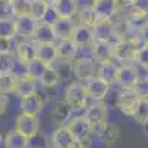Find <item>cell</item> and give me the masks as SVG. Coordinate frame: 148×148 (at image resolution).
I'll return each instance as SVG.
<instances>
[{"label": "cell", "mask_w": 148, "mask_h": 148, "mask_svg": "<svg viewBox=\"0 0 148 148\" xmlns=\"http://www.w3.org/2000/svg\"><path fill=\"white\" fill-rule=\"evenodd\" d=\"M2 2H3L5 5H10V3H14L15 0H2Z\"/></svg>", "instance_id": "obj_47"}, {"label": "cell", "mask_w": 148, "mask_h": 148, "mask_svg": "<svg viewBox=\"0 0 148 148\" xmlns=\"http://www.w3.org/2000/svg\"><path fill=\"white\" fill-rule=\"evenodd\" d=\"M138 79H139V74L136 68L132 65H127V64H123L119 68L116 84H119L123 90H132L135 83L138 82Z\"/></svg>", "instance_id": "obj_7"}, {"label": "cell", "mask_w": 148, "mask_h": 148, "mask_svg": "<svg viewBox=\"0 0 148 148\" xmlns=\"http://www.w3.org/2000/svg\"><path fill=\"white\" fill-rule=\"evenodd\" d=\"M77 24H74L73 19H67V18H59L53 25V34L56 37V40H68L73 39L74 31H76Z\"/></svg>", "instance_id": "obj_16"}, {"label": "cell", "mask_w": 148, "mask_h": 148, "mask_svg": "<svg viewBox=\"0 0 148 148\" xmlns=\"http://www.w3.org/2000/svg\"><path fill=\"white\" fill-rule=\"evenodd\" d=\"M93 12L98 19H111L117 15L119 0H93Z\"/></svg>", "instance_id": "obj_9"}, {"label": "cell", "mask_w": 148, "mask_h": 148, "mask_svg": "<svg viewBox=\"0 0 148 148\" xmlns=\"http://www.w3.org/2000/svg\"><path fill=\"white\" fill-rule=\"evenodd\" d=\"M73 70L76 73V76L80 80H88L90 77H95L98 73V62L95 59L89 58H77L73 64Z\"/></svg>", "instance_id": "obj_6"}, {"label": "cell", "mask_w": 148, "mask_h": 148, "mask_svg": "<svg viewBox=\"0 0 148 148\" xmlns=\"http://www.w3.org/2000/svg\"><path fill=\"white\" fill-rule=\"evenodd\" d=\"M47 5L43 3L42 0H34V2H31V16H34L37 21H42L45 14H46V10H47Z\"/></svg>", "instance_id": "obj_38"}, {"label": "cell", "mask_w": 148, "mask_h": 148, "mask_svg": "<svg viewBox=\"0 0 148 148\" xmlns=\"http://www.w3.org/2000/svg\"><path fill=\"white\" fill-rule=\"evenodd\" d=\"M59 79H61V76H59V73L56 71V68L53 65H49L46 68V71L43 73V76L39 80H40V83L45 86V88H55V86L59 83Z\"/></svg>", "instance_id": "obj_30"}, {"label": "cell", "mask_w": 148, "mask_h": 148, "mask_svg": "<svg viewBox=\"0 0 148 148\" xmlns=\"http://www.w3.org/2000/svg\"><path fill=\"white\" fill-rule=\"evenodd\" d=\"M59 19V15H58V12L55 10L53 6H49L47 10H46V14L43 16V19L40 22H45V24H49V25H53V24Z\"/></svg>", "instance_id": "obj_41"}, {"label": "cell", "mask_w": 148, "mask_h": 148, "mask_svg": "<svg viewBox=\"0 0 148 148\" xmlns=\"http://www.w3.org/2000/svg\"><path fill=\"white\" fill-rule=\"evenodd\" d=\"M15 129L21 132L22 135H25L28 139L34 138L40 130V120L37 116H30L21 113L15 119Z\"/></svg>", "instance_id": "obj_3"}, {"label": "cell", "mask_w": 148, "mask_h": 148, "mask_svg": "<svg viewBox=\"0 0 148 148\" xmlns=\"http://www.w3.org/2000/svg\"><path fill=\"white\" fill-rule=\"evenodd\" d=\"M16 77L10 71L0 73V95H8L15 90L16 86Z\"/></svg>", "instance_id": "obj_27"}, {"label": "cell", "mask_w": 148, "mask_h": 148, "mask_svg": "<svg viewBox=\"0 0 148 148\" xmlns=\"http://www.w3.org/2000/svg\"><path fill=\"white\" fill-rule=\"evenodd\" d=\"M88 92H86L84 83L74 82L65 90V102L71 107V110H83L88 105Z\"/></svg>", "instance_id": "obj_2"}, {"label": "cell", "mask_w": 148, "mask_h": 148, "mask_svg": "<svg viewBox=\"0 0 148 148\" xmlns=\"http://www.w3.org/2000/svg\"><path fill=\"white\" fill-rule=\"evenodd\" d=\"M135 95H136L139 99H144V98H148V76L147 77H141L138 79V82L135 83L133 89Z\"/></svg>", "instance_id": "obj_36"}, {"label": "cell", "mask_w": 148, "mask_h": 148, "mask_svg": "<svg viewBox=\"0 0 148 148\" xmlns=\"http://www.w3.org/2000/svg\"><path fill=\"white\" fill-rule=\"evenodd\" d=\"M3 141H5V138L2 136V133H0V145H2V142H3Z\"/></svg>", "instance_id": "obj_49"}, {"label": "cell", "mask_w": 148, "mask_h": 148, "mask_svg": "<svg viewBox=\"0 0 148 148\" xmlns=\"http://www.w3.org/2000/svg\"><path fill=\"white\" fill-rule=\"evenodd\" d=\"M39 25V21L31 15H21L15 19V28L16 36L21 37H33L36 33V28Z\"/></svg>", "instance_id": "obj_13"}, {"label": "cell", "mask_w": 148, "mask_h": 148, "mask_svg": "<svg viewBox=\"0 0 148 148\" xmlns=\"http://www.w3.org/2000/svg\"><path fill=\"white\" fill-rule=\"evenodd\" d=\"M47 67H49V64L43 62L39 58H36L34 61L28 62V77L33 79V80H39L43 76V73L46 71Z\"/></svg>", "instance_id": "obj_31"}, {"label": "cell", "mask_w": 148, "mask_h": 148, "mask_svg": "<svg viewBox=\"0 0 148 148\" xmlns=\"http://www.w3.org/2000/svg\"><path fill=\"white\" fill-rule=\"evenodd\" d=\"M77 16H79V24L77 25H84V27H89V28H92L93 24L98 21V18H96L92 8L90 9H80L77 12Z\"/></svg>", "instance_id": "obj_34"}, {"label": "cell", "mask_w": 148, "mask_h": 148, "mask_svg": "<svg viewBox=\"0 0 148 148\" xmlns=\"http://www.w3.org/2000/svg\"><path fill=\"white\" fill-rule=\"evenodd\" d=\"M8 96L6 95H0V116L5 114V111L8 108Z\"/></svg>", "instance_id": "obj_44"}, {"label": "cell", "mask_w": 148, "mask_h": 148, "mask_svg": "<svg viewBox=\"0 0 148 148\" xmlns=\"http://www.w3.org/2000/svg\"><path fill=\"white\" fill-rule=\"evenodd\" d=\"M71 107L65 102V99L64 101H59V102H55L53 105H52V110H51V117L56 121V123H64L68 117H70V114H71Z\"/></svg>", "instance_id": "obj_26"}, {"label": "cell", "mask_w": 148, "mask_h": 148, "mask_svg": "<svg viewBox=\"0 0 148 148\" xmlns=\"http://www.w3.org/2000/svg\"><path fill=\"white\" fill-rule=\"evenodd\" d=\"M14 62H15V56L10 52L9 53H0V73L10 71Z\"/></svg>", "instance_id": "obj_40"}, {"label": "cell", "mask_w": 148, "mask_h": 148, "mask_svg": "<svg viewBox=\"0 0 148 148\" xmlns=\"http://www.w3.org/2000/svg\"><path fill=\"white\" fill-rule=\"evenodd\" d=\"M133 119L142 126L145 123H148V98H144V99L138 101L136 110L133 113Z\"/></svg>", "instance_id": "obj_33"}, {"label": "cell", "mask_w": 148, "mask_h": 148, "mask_svg": "<svg viewBox=\"0 0 148 148\" xmlns=\"http://www.w3.org/2000/svg\"><path fill=\"white\" fill-rule=\"evenodd\" d=\"M76 148H83V147H80V145H79V144H77V147H76Z\"/></svg>", "instance_id": "obj_50"}, {"label": "cell", "mask_w": 148, "mask_h": 148, "mask_svg": "<svg viewBox=\"0 0 148 148\" xmlns=\"http://www.w3.org/2000/svg\"><path fill=\"white\" fill-rule=\"evenodd\" d=\"M96 136L99 138V141L108 147L114 145L119 139H120V129L116 125H111V123H104L101 127H98L95 130Z\"/></svg>", "instance_id": "obj_17"}, {"label": "cell", "mask_w": 148, "mask_h": 148, "mask_svg": "<svg viewBox=\"0 0 148 148\" xmlns=\"http://www.w3.org/2000/svg\"><path fill=\"white\" fill-rule=\"evenodd\" d=\"M141 40H142V45H148V24L141 30Z\"/></svg>", "instance_id": "obj_45"}, {"label": "cell", "mask_w": 148, "mask_h": 148, "mask_svg": "<svg viewBox=\"0 0 148 148\" xmlns=\"http://www.w3.org/2000/svg\"><path fill=\"white\" fill-rule=\"evenodd\" d=\"M119 65L114 61H110V62H102L98 64V73L96 77H99L101 80H104L107 84H116L117 82V74H119Z\"/></svg>", "instance_id": "obj_20"}, {"label": "cell", "mask_w": 148, "mask_h": 148, "mask_svg": "<svg viewBox=\"0 0 148 148\" xmlns=\"http://www.w3.org/2000/svg\"><path fill=\"white\" fill-rule=\"evenodd\" d=\"M135 62L139 67H142L144 70L148 71V45H142L138 52H136V58H135Z\"/></svg>", "instance_id": "obj_39"}, {"label": "cell", "mask_w": 148, "mask_h": 148, "mask_svg": "<svg viewBox=\"0 0 148 148\" xmlns=\"http://www.w3.org/2000/svg\"><path fill=\"white\" fill-rule=\"evenodd\" d=\"M10 8L15 16L31 15V2L28 0H15L14 3H10Z\"/></svg>", "instance_id": "obj_35"}, {"label": "cell", "mask_w": 148, "mask_h": 148, "mask_svg": "<svg viewBox=\"0 0 148 148\" xmlns=\"http://www.w3.org/2000/svg\"><path fill=\"white\" fill-rule=\"evenodd\" d=\"M16 36V28H15V19L9 16L0 18V39H8L12 40Z\"/></svg>", "instance_id": "obj_28"}, {"label": "cell", "mask_w": 148, "mask_h": 148, "mask_svg": "<svg viewBox=\"0 0 148 148\" xmlns=\"http://www.w3.org/2000/svg\"><path fill=\"white\" fill-rule=\"evenodd\" d=\"M21 113L24 114H30V116H39V113L43 110V98L34 92L28 96L21 98Z\"/></svg>", "instance_id": "obj_12"}, {"label": "cell", "mask_w": 148, "mask_h": 148, "mask_svg": "<svg viewBox=\"0 0 148 148\" xmlns=\"http://www.w3.org/2000/svg\"><path fill=\"white\" fill-rule=\"evenodd\" d=\"M148 24V15H144V14H139V12H132V15L127 18V25L135 30L141 33V30Z\"/></svg>", "instance_id": "obj_32"}, {"label": "cell", "mask_w": 148, "mask_h": 148, "mask_svg": "<svg viewBox=\"0 0 148 148\" xmlns=\"http://www.w3.org/2000/svg\"><path fill=\"white\" fill-rule=\"evenodd\" d=\"M16 95H19L21 98L24 96H28L31 93L36 92V84H34V80L30 79V77H24V79H18L16 80V86H15V90H14Z\"/></svg>", "instance_id": "obj_29"}, {"label": "cell", "mask_w": 148, "mask_h": 148, "mask_svg": "<svg viewBox=\"0 0 148 148\" xmlns=\"http://www.w3.org/2000/svg\"><path fill=\"white\" fill-rule=\"evenodd\" d=\"M144 130H145V133L148 135V123H145V125H144Z\"/></svg>", "instance_id": "obj_48"}, {"label": "cell", "mask_w": 148, "mask_h": 148, "mask_svg": "<svg viewBox=\"0 0 148 148\" xmlns=\"http://www.w3.org/2000/svg\"><path fill=\"white\" fill-rule=\"evenodd\" d=\"M84 88L88 92V96L93 101H102L104 98L108 95L110 90V84H107L104 80H101L99 77H90L84 82Z\"/></svg>", "instance_id": "obj_8"}, {"label": "cell", "mask_w": 148, "mask_h": 148, "mask_svg": "<svg viewBox=\"0 0 148 148\" xmlns=\"http://www.w3.org/2000/svg\"><path fill=\"white\" fill-rule=\"evenodd\" d=\"M56 53H58V59H59V61H65V62H74V61L77 59L79 47L76 46V43L73 42V39L59 40V43L56 45Z\"/></svg>", "instance_id": "obj_18"}, {"label": "cell", "mask_w": 148, "mask_h": 148, "mask_svg": "<svg viewBox=\"0 0 148 148\" xmlns=\"http://www.w3.org/2000/svg\"><path fill=\"white\" fill-rule=\"evenodd\" d=\"M73 42L76 43L79 49H92L95 43V37L92 33V28L84 27V25H77L76 31L73 36Z\"/></svg>", "instance_id": "obj_19"}, {"label": "cell", "mask_w": 148, "mask_h": 148, "mask_svg": "<svg viewBox=\"0 0 148 148\" xmlns=\"http://www.w3.org/2000/svg\"><path fill=\"white\" fill-rule=\"evenodd\" d=\"M37 58L43 62L52 65L55 61H58L56 45L55 43H37Z\"/></svg>", "instance_id": "obj_23"}, {"label": "cell", "mask_w": 148, "mask_h": 148, "mask_svg": "<svg viewBox=\"0 0 148 148\" xmlns=\"http://www.w3.org/2000/svg\"><path fill=\"white\" fill-rule=\"evenodd\" d=\"M92 56L98 64L110 62L114 59V46L110 42H95L92 46Z\"/></svg>", "instance_id": "obj_14"}, {"label": "cell", "mask_w": 148, "mask_h": 148, "mask_svg": "<svg viewBox=\"0 0 148 148\" xmlns=\"http://www.w3.org/2000/svg\"><path fill=\"white\" fill-rule=\"evenodd\" d=\"M10 73L14 74L16 79H24V77H28V64L22 62L21 59L15 58V62L10 68Z\"/></svg>", "instance_id": "obj_37"}, {"label": "cell", "mask_w": 148, "mask_h": 148, "mask_svg": "<svg viewBox=\"0 0 148 148\" xmlns=\"http://www.w3.org/2000/svg\"><path fill=\"white\" fill-rule=\"evenodd\" d=\"M68 130L73 133V136L76 138L77 144L83 148H90L92 141H90V133H92V127L89 125V121L84 119V116L80 117H74L70 120V123L67 125Z\"/></svg>", "instance_id": "obj_1"}, {"label": "cell", "mask_w": 148, "mask_h": 148, "mask_svg": "<svg viewBox=\"0 0 148 148\" xmlns=\"http://www.w3.org/2000/svg\"><path fill=\"white\" fill-rule=\"evenodd\" d=\"M3 144H5V148H27L30 144V139L15 129L6 133Z\"/></svg>", "instance_id": "obj_24"}, {"label": "cell", "mask_w": 148, "mask_h": 148, "mask_svg": "<svg viewBox=\"0 0 148 148\" xmlns=\"http://www.w3.org/2000/svg\"><path fill=\"white\" fill-rule=\"evenodd\" d=\"M92 33L95 42H110L114 36V24L111 19H98L92 27Z\"/></svg>", "instance_id": "obj_11"}, {"label": "cell", "mask_w": 148, "mask_h": 148, "mask_svg": "<svg viewBox=\"0 0 148 148\" xmlns=\"http://www.w3.org/2000/svg\"><path fill=\"white\" fill-rule=\"evenodd\" d=\"M132 5L135 12L148 15V0H132Z\"/></svg>", "instance_id": "obj_42"}, {"label": "cell", "mask_w": 148, "mask_h": 148, "mask_svg": "<svg viewBox=\"0 0 148 148\" xmlns=\"http://www.w3.org/2000/svg\"><path fill=\"white\" fill-rule=\"evenodd\" d=\"M139 98L135 95L133 90H123L119 98H117V107L123 114L126 116H133L135 110H136Z\"/></svg>", "instance_id": "obj_15"}, {"label": "cell", "mask_w": 148, "mask_h": 148, "mask_svg": "<svg viewBox=\"0 0 148 148\" xmlns=\"http://www.w3.org/2000/svg\"><path fill=\"white\" fill-rule=\"evenodd\" d=\"M43 3H46L47 6H53L55 3H56V0H42Z\"/></svg>", "instance_id": "obj_46"}, {"label": "cell", "mask_w": 148, "mask_h": 148, "mask_svg": "<svg viewBox=\"0 0 148 148\" xmlns=\"http://www.w3.org/2000/svg\"><path fill=\"white\" fill-rule=\"evenodd\" d=\"M84 119L89 121L92 127V132H95L98 127H101L104 123H107V107L102 101H96L95 104L86 108Z\"/></svg>", "instance_id": "obj_4"}, {"label": "cell", "mask_w": 148, "mask_h": 148, "mask_svg": "<svg viewBox=\"0 0 148 148\" xmlns=\"http://www.w3.org/2000/svg\"><path fill=\"white\" fill-rule=\"evenodd\" d=\"M10 45H12V40L0 39V53H9L10 52Z\"/></svg>", "instance_id": "obj_43"}, {"label": "cell", "mask_w": 148, "mask_h": 148, "mask_svg": "<svg viewBox=\"0 0 148 148\" xmlns=\"http://www.w3.org/2000/svg\"><path fill=\"white\" fill-rule=\"evenodd\" d=\"M53 8L58 12L59 18H67V19H73L79 12L77 0H56Z\"/></svg>", "instance_id": "obj_21"}, {"label": "cell", "mask_w": 148, "mask_h": 148, "mask_svg": "<svg viewBox=\"0 0 148 148\" xmlns=\"http://www.w3.org/2000/svg\"><path fill=\"white\" fill-rule=\"evenodd\" d=\"M33 39L36 43H55L56 37L53 34V28L52 25L45 22H39V25L36 28V33L33 36Z\"/></svg>", "instance_id": "obj_25"}, {"label": "cell", "mask_w": 148, "mask_h": 148, "mask_svg": "<svg viewBox=\"0 0 148 148\" xmlns=\"http://www.w3.org/2000/svg\"><path fill=\"white\" fill-rule=\"evenodd\" d=\"M16 58L22 62H31L37 58V43L33 42H21L16 46Z\"/></svg>", "instance_id": "obj_22"}, {"label": "cell", "mask_w": 148, "mask_h": 148, "mask_svg": "<svg viewBox=\"0 0 148 148\" xmlns=\"http://www.w3.org/2000/svg\"><path fill=\"white\" fill-rule=\"evenodd\" d=\"M52 145L53 148H76L77 141L73 136V133L68 130L67 126H61L53 130L52 133Z\"/></svg>", "instance_id": "obj_10"}, {"label": "cell", "mask_w": 148, "mask_h": 148, "mask_svg": "<svg viewBox=\"0 0 148 148\" xmlns=\"http://www.w3.org/2000/svg\"><path fill=\"white\" fill-rule=\"evenodd\" d=\"M138 49L139 46L136 43H133L132 40H127V39H123L114 46V58L123 64L130 62V61H135V58H136Z\"/></svg>", "instance_id": "obj_5"}, {"label": "cell", "mask_w": 148, "mask_h": 148, "mask_svg": "<svg viewBox=\"0 0 148 148\" xmlns=\"http://www.w3.org/2000/svg\"><path fill=\"white\" fill-rule=\"evenodd\" d=\"M28 2H34V0H28Z\"/></svg>", "instance_id": "obj_51"}]
</instances>
